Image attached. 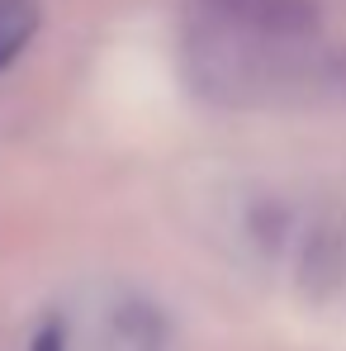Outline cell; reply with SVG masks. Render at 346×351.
<instances>
[{
    "label": "cell",
    "mask_w": 346,
    "mask_h": 351,
    "mask_svg": "<svg viewBox=\"0 0 346 351\" xmlns=\"http://www.w3.org/2000/svg\"><path fill=\"white\" fill-rule=\"evenodd\" d=\"M38 24H43L38 0H0V71L34 43Z\"/></svg>",
    "instance_id": "2"
},
{
    "label": "cell",
    "mask_w": 346,
    "mask_h": 351,
    "mask_svg": "<svg viewBox=\"0 0 346 351\" xmlns=\"http://www.w3.org/2000/svg\"><path fill=\"white\" fill-rule=\"evenodd\" d=\"M105 351H166V323L157 318L152 304L123 299L114 313H110Z\"/></svg>",
    "instance_id": "1"
},
{
    "label": "cell",
    "mask_w": 346,
    "mask_h": 351,
    "mask_svg": "<svg viewBox=\"0 0 346 351\" xmlns=\"http://www.w3.org/2000/svg\"><path fill=\"white\" fill-rule=\"evenodd\" d=\"M29 351H66V332H62V323L53 318V323H43L38 332H34V347Z\"/></svg>",
    "instance_id": "3"
}]
</instances>
